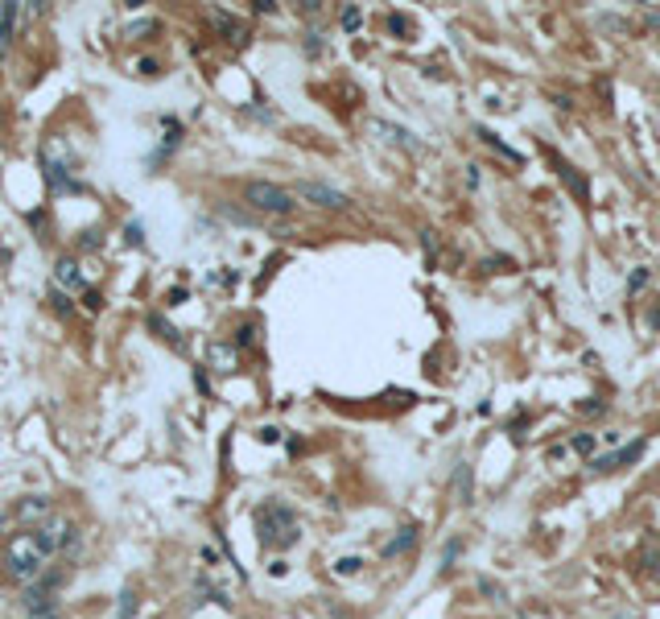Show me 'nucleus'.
Returning a JSON list of instances; mask_svg holds the SVG:
<instances>
[{
	"mask_svg": "<svg viewBox=\"0 0 660 619\" xmlns=\"http://www.w3.org/2000/svg\"><path fill=\"white\" fill-rule=\"evenodd\" d=\"M50 558H54V553L42 545L38 529H21V532H13V537L4 541V566H8V574L17 578V582H34V578H42Z\"/></svg>",
	"mask_w": 660,
	"mask_h": 619,
	"instance_id": "obj_1",
	"label": "nucleus"
},
{
	"mask_svg": "<svg viewBox=\"0 0 660 619\" xmlns=\"http://www.w3.org/2000/svg\"><path fill=\"white\" fill-rule=\"evenodd\" d=\"M256 529H261V541L264 545H272V549H289V545H298V516L285 508V504H264L261 512H256Z\"/></svg>",
	"mask_w": 660,
	"mask_h": 619,
	"instance_id": "obj_2",
	"label": "nucleus"
},
{
	"mask_svg": "<svg viewBox=\"0 0 660 619\" xmlns=\"http://www.w3.org/2000/svg\"><path fill=\"white\" fill-rule=\"evenodd\" d=\"M42 170H45V182L54 190L71 186V174H75V153L66 145V136H50L42 145Z\"/></svg>",
	"mask_w": 660,
	"mask_h": 619,
	"instance_id": "obj_3",
	"label": "nucleus"
},
{
	"mask_svg": "<svg viewBox=\"0 0 660 619\" xmlns=\"http://www.w3.org/2000/svg\"><path fill=\"white\" fill-rule=\"evenodd\" d=\"M244 198H248L256 211H268V215H289V211L298 207L293 194H289L285 186H272V182H248Z\"/></svg>",
	"mask_w": 660,
	"mask_h": 619,
	"instance_id": "obj_4",
	"label": "nucleus"
},
{
	"mask_svg": "<svg viewBox=\"0 0 660 619\" xmlns=\"http://www.w3.org/2000/svg\"><path fill=\"white\" fill-rule=\"evenodd\" d=\"M298 194L306 198V203H318V207H347V194L343 190H335V186H322V182H298Z\"/></svg>",
	"mask_w": 660,
	"mask_h": 619,
	"instance_id": "obj_5",
	"label": "nucleus"
},
{
	"mask_svg": "<svg viewBox=\"0 0 660 619\" xmlns=\"http://www.w3.org/2000/svg\"><path fill=\"white\" fill-rule=\"evenodd\" d=\"M25 607H29V616H58V603H54V595L45 590V586H29V595H25Z\"/></svg>",
	"mask_w": 660,
	"mask_h": 619,
	"instance_id": "obj_6",
	"label": "nucleus"
},
{
	"mask_svg": "<svg viewBox=\"0 0 660 619\" xmlns=\"http://www.w3.org/2000/svg\"><path fill=\"white\" fill-rule=\"evenodd\" d=\"M372 133H384L393 145H404V149H413V153H421V140L409 133V129H396V124H388V120H372Z\"/></svg>",
	"mask_w": 660,
	"mask_h": 619,
	"instance_id": "obj_7",
	"label": "nucleus"
},
{
	"mask_svg": "<svg viewBox=\"0 0 660 619\" xmlns=\"http://www.w3.org/2000/svg\"><path fill=\"white\" fill-rule=\"evenodd\" d=\"M640 450H644V442H631V446H623V450H615V454H607V458H594V471H619L623 463H636Z\"/></svg>",
	"mask_w": 660,
	"mask_h": 619,
	"instance_id": "obj_8",
	"label": "nucleus"
},
{
	"mask_svg": "<svg viewBox=\"0 0 660 619\" xmlns=\"http://www.w3.org/2000/svg\"><path fill=\"white\" fill-rule=\"evenodd\" d=\"M54 281H58V285H66V289H83V272H79V261H71V256H58V265H54Z\"/></svg>",
	"mask_w": 660,
	"mask_h": 619,
	"instance_id": "obj_9",
	"label": "nucleus"
},
{
	"mask_svg": "<svg viewBox=\"0 0 660 619\" xmlns=\"http://www.w3.org/2000/svg\"><path fill=\"white\" fill-rule=\"evenodd\" d=\"M17 516H21V520H45V516H50V500H45V495H25V500L17 504Z\"/></svg>",
	"mask_w": 660,
	"mask_h": 619,
	"instance_id": "obj_10",
	"label": "nucleus"
},
{
	"mask_svg": "<svg viewBox=\"0 0 660 619\" xmlns=\"http://www.w3.org/2000/svg\"><path fill=\"white\" fill-rule=\"evenodd\" d=\"M13 21H17V4H4L0 8V54H4V45L13 38Z\"/></svg>",
	"mask_w": 660,
	"mask_h": 619,
	"instance_id": "obj_11",
	"label": "nucleus"
},
{
	"mask_svg": "<svg viewBox=\"0 0 660 619\" xmlns=\"http://www.w3.org/2000/svg\"><path fill=\"white\" fill-rule=\"evenodd\" d=\"M211 359H215V363H219V372H231V367H235V355L227 351V347H219V343H215V347H211Z\"/></svg>",
	"mask_w": 660,
	"mask_h": 619,
	"instance_id": "obj_12",
	"label": "nucleus"
},
{
	"mask_svg": "<svg viewBox=\"0 0 660 619\" xmlns=\"http://www.w3.org/2000/svg\"><path fill=\"white\" fill-rule=\"evenodd\" d=\"M417 541V525H409V529H400V537H396L393 545H388V553H400L404 545H413Z\"/></svg>",
	"mask_w": 660,
	"mask_h": 619,
	"instance_id": "obj_13",
	"label": "nucleus"
},
{
	"mask_svg": "<svg viewBox=\"0 0 660 619\" xmlns=\"http://www.w3.org/2000/svg\"><path fill=\"white\" fill-rule=\"evenodd\" d=\"M132 611H136V595L124 590V595H120V619H132Z\"/></svg>",
	"mask_w": 660,
	"mask_h": 619,
	"instance_id": "obj_14",
	"label": "nucleus"
},
{
	"mask_svg": "<svg viewBox=\"0 0 660 619\" xmlns=\"http://www.w3.org/2000/svg\"><path fill=\"white\" fill-rule=\"evenodd\" d=\"M573 450H578V454H590V450H594V438H590V434H582V438H573Z\"/></svg>",
	"mask_w": 660,
	"mask_h": 619,
	"instance_id": "obj_15",
	"label": "nucleus"
},
{
	"mask_svg": "<svg viewBox=\"0 0 660 619\" xmlns=\"http://www.w3.org/2000/svg\"><path fill=\"white\" fill-rule=\"evenodd\" d=\"M335 570H339V574H355V570H359V558H343Z\"/></svg>",
	"mask_w": 660,
	"mask_h": 619,
	"instance_id": "obj_16",
	"label": "nucleus"
},
{
	"mask_svg": "<svg viewBox=\"0 0 660 619\" xmlns=\"http://www.w3.org/2000/svg\"><path fill=\"white\" fill-rule=\"evenodd\" d=\"M343 29H359V8H347V13H343Z\"/></svg>",
	"mask_w": 660,
	"mask_h": 619,
	"instance_id": "obj_17",
	"label": "nucleus"
},
{
	"mask_svg": "<svg viewBox=\"0 0 660 619\" xmlns=\"http://www.w3.org/2000/svg\"><path fill=\"white\" fill-rule=\"evenodd\" d=\"M50 302H54L58 310H71V298H62V289H54V293H50Z\"/></svg>",
	"mask_w": 660,
	"mask_h": 619,
	"instance_id": "obj_18",
	"label": "nucleus"
},
{
	"mask_svg": "<svg viewBox=\"0 0 660 619\" xmlns=\"http://www.w3.org/2000/svg\"><path fill=\"white\" fill-rule=\"evenodd\" d=\"M124 235H129V244H140V223H129Z\"/></svg>",
	"mask_w": 660,
	"mask_h": 619,
	"instance_id": "obj_19",
	"label": "nucleus"
},
{
	"mask_svg": "<svg viewBox=\"0 0 660 619\" xmlns=\"http://www.w3.org/2000/svg\"><path fill=\"white\" fill-rule=\"evenodd\" d=\"M644 281H648V272H644V268H640V272H631V281H627V289H640V285H644Z\"/></svg>",
	"mask_w": 660,
	"mask_h": 619,
	"instance_id": "obj_20",
	"label": "nucleus"
},
{
	"mask_svg": "<svg viewBox=\"0 0 660 619\" xmlns=\"http://www.w3.org/2000/svg\"><path fill=\"white\" fill-rule=\"evenodd\" d=\"M277 438H281V430H272V425H268V430H261V442H277Z\"/></svg>",
	"mask_w": 660,
	"mask_h": 619,
	"instance_id": "obj_21",
	"label": "nucleus"
},
{
	"mask_svg": "<svg viewBox=\"0 0 660 619\" xmlns=\"http://www.w3.org/2000/svg\"><path fill=\"white\" fill-rule=\"evenodd\" d=\"M38 619H58V616H38Z\"/></svg>",
	"mask_w": 660,
	"mask_h": 619,
	"instance_id": "obj_22",
	"label": "nucleus"
},
{
	"mask_svg": "<svg viewBox=\"0 0 660 619\" xmlns=\"http://www.w3.org/2000/svg\"><path fill=\"white\" fill-rule=\"evenodd\" d=\"M657 578H660V574H657Z\"/></svg>",
	"mask_w": 660,
	"mask_h": 619,
	"instance_id": "obj_23",
	"label": "nucleus"
}]
</instances>
